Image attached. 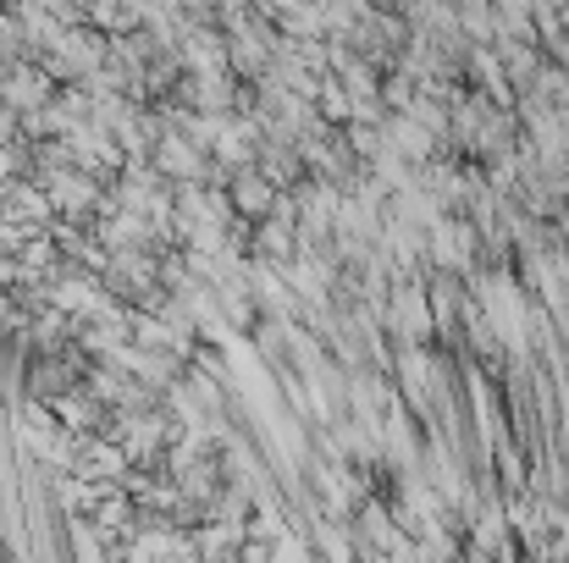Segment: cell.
Here are the masks:
<instances>
[{"mask_svg": "<svg viewBox=\"0 0 569 563\" xmlns=\"http://www.w3.org/2000/svg\"><path fill=\"white\" fill-rule=\"evenodd\" d=\"M7 100H12L18 111L45 106V100H51V78H40V73H18V84H7Z\"/></svg>", "mask_w": 569, "mask_h": 563, "instance_id": "obj_1", "label": "cell"}]
</instances>
